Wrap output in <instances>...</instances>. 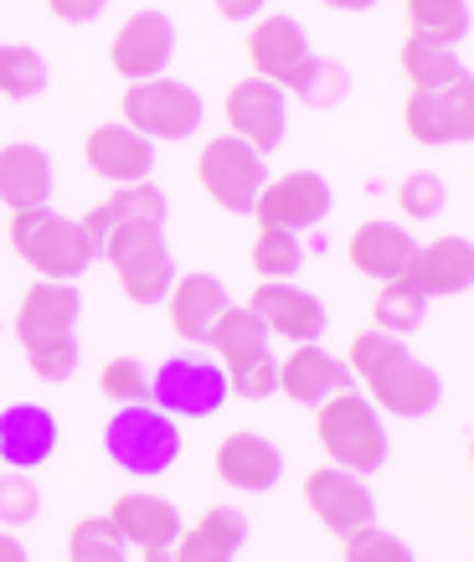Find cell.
Segmentation results:
<instances>
[{"label": "cell", "mask_w": 474, "mask_h": 562, "mask_svg": "<svg viewBox=\"0 0 474 562\" xmlns=\"http://www.w3.org/2000/svg\"><path fill=\"white\" fill-rule=\"evenodd\" d=\"M346 372L361 382L366 403L387 418H428L443 403V376L418 361L397 336L382 330H356L346 346Z\"/></svg>", "instance_id": "6da1fadb"}, {"label": "cell", "mask_w": 474, "mask_h": 562, "mask_svg": "<svg viewBox=\"0 0 474 562\" xmlns=\"http://www.w3.org/2000/svg\"><path fill=\"white\" fill-rule=\"evenodd\" d=\"M78 315H83V294L63 279L26 284V294L16 300L11 336L36 382H68L78 372Z\"/></svg>", "instance_id": "7a4b0ae2"}, {"label": "cell", "mask_w": 474, "mask_h": 562, "mask_svg": "<svg viewBox=\"0 0 474 562\" xmlns=\"http://www.w3.org/2000/svg\"><path fill=\"white\" fill-rule=\"evenodd\" d=\"M11 254L26 263L42 279H63V284H78L93 263H99V243L83 233V222L63 217L52 206H26V212H11Z\"/></svg>", "instance_id": "3957f363"}, {"label": "cell", "mask_w": 474, "mask_h": 562, "mask_svg": "<svg viewBox=\"0 0 474 562\" xmlns=\"http://www.w3.org/2000/svg\"><path fill=\"white\" fill-rule=\"evenodd\" d=\"M315 443H320L325 464L351 470V475H376L387 464V424L382 413L366 403L361 387H340L315 408Z\"/></svg>", "instance_id": "277c9868"}, {"label": "cell", "mask_w": 474, "mask_h": 562, "mask_svg": "<svg viewBox=\"0 0 474 562\" xmlns=\"http://www.w3.org/2000/svg\"><path fill=\"white\" fill-rule=\"evenodd\" d=\"M103 449L124 475L160 480L181 460V424L155 403H129V408H114V418L103 428Z\"/></svg>", "instance_id": "5b68a950"}, {"label": "cell", "mask_w": 474, "mask_h": 562, "mask_svg": "<svg viewBox=\"0 0 474 562\" xmlns=\"http://www.w3.org/2000/svg\"><path fill=\"white\" fill-rule=\"evenodd\" d=\"M99 258H109L119 294L139 310L160 305L170 294V284H176V258L166 248V227H155V222H135V227L109 233L99 243Z\"/></svg>", "instance_id": "8992f818"}, {"label": "cell", "mask_w": 474, "mask_h": 562, "mask_svg": "<svg viewBox=\"0 0 474 562\" xmlns=\"http://www.w3.org/2000/svg\"><path fill=\"white\" fill-rule=\"evenodd\" d=\"M233 392H227V372H222V361L206 351V346H187V351H176L155 367L150 376V403L160 413H170L176 424L181 418H212L222 413Z\"/></svg>", "instance_id": "52a82bcc"}, {"label": "cell", "mask_w": 474, "mask_h": 562, "mask_svg": "<svg viewBox=\"0 0 474 562\" xmlns=\"http://www.w3.org/2000/svg\"><path fill=\"white\" fill-rule=\"evenodd\" d=\"M119 120L129 124L135 135H145L150 145H181V139L196 135L202 124V99L191 83H176V78H145V83H129L124 99H119Z\"/></svg>", "instance_id": "ba28073f"}, {"label": "cell", "mask_w": 474, "mask_h": 562, "mask_svg": "<svg viewBox=\"0 0 474 562\" xmlns=\"http://www.w3.org/2000/svg\"><path fill=\"white\" fill-rule=\"evenodd\" d=\"M269 181V160L253 150V145H242L237 135H212L196 155V187L222 206V212H233V217H248L258 202V191Z\"/></svg>", "instance_id": "9c48e42d"}, {"label": "cell", "mask_w": 474, "mask_h": 562, "mask_svg": "<svg viewBox=\"0 0 474 562\" xmlns=\"http://www.w3.org/2000/svg\"><path fill=\"white\" fill-rule=\"evenodd\" d=\"M222 120H227V135L253 145L258 155H269L289 135V93L269 78H237L222 93Z\"/></svg>", "instance_id": "30bf717a"}, {"label": "cell", "mask_w": 474, "mask_h": 562, "mask_svg": "<svg viewBox=\"0 0 474 562\" xmlns=\"http://www.w3.org/2000/svg\"><path fill=\"white\" fill-rule=\"evenodd\" d=\"M403 130L418 145H464L474 135V83L459 78L449 88H407Z\"/></svg>", "instance_id": "8fae6325"}, {"label": "cell", "mask_w": 474, "mask_h": 562, "mask_svg": "<svg viewBox=\"0 0 474 562\" xmlns=\"http://www.w3.org/2000/svg\"><path fill=\"white\" fill-rule=\"evenodd\" d=\"M330 181L320 171H284L269 176L253 202L258 227H279V233H309L330 217Z\"/></svg>", "instance_id": "7c38bea8"}, {"label": "cell", "mask_w": 474, "mask_h": 562, "mask_svg": "<svg viewBox=\"0 0 474 562\" xmlns=\"http://www.w3.org/2000/svg\"><path fill=\"white\" fill-rule=\"evenodd\" d=\"M300 501H305V512L315 516L325 531H336V537L376 521V501H372V491H366V480L351 475V470H336V464H315V470L300 480Z\"/></svg>", "instance_id": "4fadbf2b"}, {"label": "cell", "mask_w": 474, "mask_h": 562, "mask_svg": "<svg viewBox=\"0 0 474 562\" xmlns=\"http://www.w3.org/2000/svg\"><path fill=\"white\" fill-rule=\"evenodd\" d=\"M170 57H176V21L166 11H135L124 16V26L109 42V68L129 83H145V78H166Z\"/></svg>", "instance_id": "5bb4252c"}, {"label": "cell", "mask_w": 474, "mask_h": 562, "mask_svg": "<svg viewBox=\"0 0 474 562\" xmlns=\"http://www.w3.org/2000/svg\"><path fill=\"white\" fill-rule=\"evenodd\" d=\"M248 315H253L269 336H279V341H289V346H305V341H320L325 336V305L309 290L289 284V279H263V284H253Z\"/></svg>", "instance_id": "9a60e30c"}, {"label": "cell", "mask_w": 474, "mask_h": 562, "mask_svg": "<svg viewBox=\"0 0 474 562\" xmlns=\"http://www.w3.org/2000/svg\"><path fill=\"white\" fill-rule=\"evenodd\" d=\"M212 470H217V480L227 491L263 495L284 475V454H279V443L253 434V428H233V434H222L217 449H212Z\"/></svg>", "instance_id": "2e32d148"}, {"label": "cell", "mask_w": 474, "mask_h": 562, "mask_svg": "<svg viewBox=\"0 0 474 562\" xmlns=\"http://www.w3.org/2000/svg\"><path fill=\"white\" fill-rule=\"evenodd\" d=\"M83 160H88V171L99 176V181H109V187H135V181H150L155 145L145 135H135L124 120H109L99 130H88Z\"/></svg>", "instance_id": "e0dca14e"}, {"label": "cell", "mask_w": 474, "mask_h": 562, "mask_svg": "<svg viewBox=\"0 0 474 562\" xmlns=\"http://www.w3.org/2000/svg\"><path fill=\"white\" fill-rule=\"evenodd\" d=\"M57 413L42 408V403H5L0 408V464L5 470H42V464L57 454Z\"/></svg>", "instance_id": "ac0fdd59"}, {"label": "cell", "mask_w": 474, "mask_h": 562, "mask_svg": "<svg viewBox=\"0 0 474 562\" xmlns=\"http://www.w3.org/2000/svg\"><path fill=\"white\" fill-rule=\"evenodd\" d=\"M413 290L424 300H443V294H464L474 284V254H470V238L459 233H443V238H428L413 248L407 258V273H403Z\"/></svg>", "instance_id": "d6986e66"}, {"label": "cell", "mask_w": 474, "mask_h": 562, "mask_svg": "<svg viewBox=\"0 0 474 562\" xmlns=\"http://www.w3.org/2000/svg\"><path fill=\"white\" fill-rule=\"evenodd\" d=\"M418 238L407 233L403 222H387V217H372V222H356L351 238H346V263H351L361 279H403L407 273V258H413Z\"/></svg>", "instance_id": "ffe728a7"}, {"label": "cell", "mask_w": 474, "mask_h": 562, "mask_svg": "<svg viewBox=\"0 0 474 562\" xmlns=\"http://www.w3.org/2000/svg\"><path fill=\"white\" fill-rule=\"evenodd\" d=\"M340 387H351V372L346 361L330 357L320 341H305V346H289V357L279 361V387L289 403L300 408H320L325 397H336Z\"/></svg>", "instance_id": "44dd1931"}, {"label": "cell", "mask_w": 474, "mask_h": 562, "mask_svg": "<svg viewBox=\"0 0 474 562\" xmlns=\"http://www.w3.org/2000/svg\"><path fill=\"white\" fill-rule=\"evenodd\" d=\"M109 521L119 527V537H124V547H135V552H150V547H170L176 537H181V512H176V501H166V495L155 491H124L114 495V506H109Z\"/></svg>", "instance_id": "7402d4cb"}, {"label": "cell", "mask_w": 474, "mask_h": 562, "mask_svg": "<svg viewBox=\"0 0 474 562\" xmlns=\"http://www.w3.org/2000/svg\"><path fill=\"white\" fill-rule=\"evenodd\" d=\"M227 305H233V300L222 290V279L206 269L176 273V284H170V294H166L170 330H176L187 346H206V330H212V321H217Z\"/></svg>", "instance_id": "603a6c76"}, {"label": "cell", "mask_w": 474, "mask_h": 562, "mask_svg": "<svg viewBox=\"0 0 474 562\" xmlns=\"http://www.w3.org/2000/svg\"><path fill=\"white\" fill-rule=\"evenodd\" d=\"M305 57H309V36L294 16L253 21V32H248V68H253V78H269V83L284 88Z\"/></svg>", "instance_id": "cb8c5ba5"}, {"label": "cell", "mask_w": 474, "mask_h": 562, "mask_svg": "<svg viewBox=\"0 0 474 562\" xmlns=\"http://www.w3.org/2000/svg\"><path fill=\"white\" fill-rule=\"evenodd\" d=\"M248 542V516L237 506H206L181 537L170 542V562H233Z\"/></svg>", "instance_id": "d4e9b609"}, {"label": "cell", "mask_w": 474, "mask_h": 562, "mask_svg": "<svg viewBox=\"0 0 474 562\" xmlns=\"http://www.w3.org/2000/svg\"><path fill=\"white\" fill-rule=\"evenodd\" d=\"M166 217H170L166 191L155 187V181H135V187H114L99 206H88L78 222H83L88 238L103 243L109 233H119V227H135V222H155V227H166Z\"/></svg>", "instance_id": "484cf974"}, {"label": "cell", "mask_w": 474, "mask_h": 562, "mask_svg": "<svg viewBox=\"0 0 474 562\" xmlns=\"http://www.w3.org/2000/svg\"><path fill=\"white\" fill-rule=\"evenodd\" d=\"M52 202V155L32 139L0 145V206L26 212V206Z\"/></svg>", "instance_id": "4316f807"}, {"label": "cell", "mask_w": 474, "mask_h": 562, "mask_svg": "<svg viewBox=\"0 0 474 562\" xmlns=\"http://www.w3.org/2000/svg\"><path fill=\"white\" fill-rule=\"evenodd\" d=\"M269 330L248 315V305H227L212 321V330H206V351L222 361V372H233V367H242V361H258L269 357Z\"/></svg>", "instance_id": "83f0119b"}, {"label": "cell", "mask_w": 474, "mask_h": 562, "mask_svg": "<svg viewBox=\"0 0 474 562\" xmlns=\"http://www.w3.org/2000/svg\"><path fill=\"white\" fill-rule=\"evenodd\" d=\"M407 36L459 47L470 36V0H407Z\"/></svg>", "instance_id": "f1b7e54d"}, {"label": "cell", "mask_w": 474, "mask_h": 562, "mask_svg": "<svg viewBox=\"0 0 474 562\" xmlns=\"http://www.w3.org/2000/svg\"><path fill=\"white\" fill-rule=\"evenodd\" d=\"M397 68H403L407 88H449L459 78H470V68L454 57V47H433V42H418V36H407L397 47Z\"/></svg>", "instance_id": "f546056e"}, {"label": "cell", "mask_w": 474, "mask_h": 562, "mask_svg": "<svg viewBox=\"0 0 474 562\" xmlns=\"http://www.w3.org/2000/svg\"><path fill=\"white\" fill-rule=\"evenodd\" d=\"M424 315H428V300L407 279H387L382 290H376V300H372V330H382V336H413L418 325H424Z\"/></svg>", "instance_id": "4dcf8cb0"}, {"label": "cell", "mask_w": 474, "mask_h": 562, "mask_svg": "<svg viewBox=\"0 0 474 562\" xmlns=\"http://www.w3.org/2000/svg\"><path fill=\"white\" fill-rule=\"evenodd\" d=\"M346 88H351L346 68L330 63V57H315V52H309L305 63H300V72L284 83V93H294V99L309 103V109H330V103L346 99Z\"/></svg>", "instance_id": "1f68e13d"}, {"label": "cell", "mask_w": 474, "mask_h": 562, "mask_svg": "<svg viewBox=\"0 0 474 562\" xmlns=\"http://www.w3.org/2000/svg\"><path fill=\"white\" fill-rule=\"evenodd\" d=\"M248 263H253L258 279H294V273L305 269V243H300V233L258 227L253 248H248Z\"/></svg>", "instance_id": "d6a6232c"}, {"label": "cell", "mask_w": 474, "mask_h": 562, "mask_svg": "<svg viewBox=\"0 0 474 562\" xmlns=\"http://www.w3.org/2000/svg\"><path fill=\"white\" fill-rule=\"evenodd\" d=\"M68 562H129V547L109 516H83L68 531Z\"/></svg>", "instance_id": "836d02e7"}, {"label": "cell", "mask_w": 474, "mask_h": 562, "mask_svg": "<svg viewBox=\"0 0 474 562\" xmlns=\"http://www.w3.org/2000/svg\"><path fill=\"white\" fill-rule=\"evenodd\" d=\"M47 88V57L36 47H0V99L26 103Z\"/></svg>", "instance_id": "e575fe53"}, {"label": "cell", "mask_w": 474, "mask_h": 562, "mask_svg": "<svg viewBox=\"0 0 474 562\" xmlns=\"http://www.w3.org/2000/svg\"><path fill=\"white\" fill-rule=\"evenodd\" d=\"M340 562H418V558H413V547L403 537H392L376 521H366V527L340 537Z\"/></svg>", "instance_id": "d590c367"}, {"label": "cell", "mask_w": 474, "mask_h": 562, "mask_svg": "<svg viewBox=\"0 0 474 562\" xmlns=\"http://www.w3.org/2000/svg\"><path fill=\"white\" fill-rule=\"evenodd\" d=\"M99 392L119 408H129V403H150V372H145V361L139 357H109L99 367Z\"/></svg>", "instance_id": "8d00e7d4"}, {"label": "cell", "mask_w": 474, "mask_h": 562, "mask_svg": "<svg viewBox=\"0 0 474 562\" xmlns=\"http://www.w3.org/2000/svg\"><path fill=\"white\" fill-rule=\"evenodd\" d=\"M397 212H403L407 222H428V217H439L443 202H449V191H443V181L433 171H407L403 181H397Z\"/></svg>", "instance_id": "74e56055"}, {"label": "cell", "mask_w": 474, "mask_h": 562, "mask_svg": "<svg viewBox=\"0 0 474 562\" xmlns=\"http://www.w3.org/2000/svg\"><path fill=\"white\" fill-rule=\"evenodd\" d=\"M42 512V491L26 470H0V521L5 527H26Z\"/></svg>", "instance_id": "f35d334b"}, {"label": "cell", "mask_w": 474, "mask_h": 562, "mask_svg": "<svg viewBox=\"0 0 474 562\" xmlns=\"http://www.w3.org/2000/svg\"><path fill=\"white\" fill-rule=\"evenodd\" d=\"M273 387H279V357H273V351L227 372V392H237V397H269Z\"/></svg>", "instance_id": "ab89813d"}, {"label": "cell", "mask_w": 474, "mask_h": 562, "mask_svg": "<svg viewBox=\"0 0 474 562\" xmlns=\"http://www.w3.org/2000/svg\"><path fill=\"white\" fill-rule=\"evenodd\" d=\"M103 5H109V0H47V11L63 21V26H88V21H99Z\"/></svg>", "instance_id": "60d3db41"}, {"label": "cell", "mask_w": 474, "mask_h": 562, "mask_svg": "<svg viewBox=\"0 0 474 562\" xmlns=\"http://www.w3.org/2000/svg\"><path fill=\"white\" fill-rule=\"evenodd\" d=\"M263 5H269V0H212V11H217L222 21H258Z\"/></svg>", "instance_id": "b9f144b4"}, {"label": "cell", "mask_w": 474, "mask_h": 562, "mask_svg": "<svg viewBox=\"0 0 474 562\" xmlns=\"http://www.w3.org/2000/svg\"><path fill=\"white\" fill-rule=\"evenodd\" d=\"M0 562H26V547H21V537L0 531Z\"/></svg>", "instance_id": "7bdbcfd3"}, {"label": "cell", "mask_w": 474, "mask_h": 562, "mask_svg": "<svg viewBox=\"0 0 474 562\" xmlns=\"http://www.w3.org/2000/svg\"><path fill=\"white\" fill-rule=\"evenodd\" d=\"M315 5H330V11H372L376 0H315Z\"/></svg>", "instance_id": "ee69618b"}, {"label": "cell", "mask_w": 474, "mask_h": 562, "mask_svg": "<svg viewBox=\"0 0 474 562\" xmlns=\"http://www.w3.org/2000/svg\"><path fill=\"white\" fill-rule=\"evenodd\" d=\"M139 562H170V547H150V552H139Z\"/></svg>", "instance_id": "f6af8a7d"}, {"label": "cell", "mask_w": 474, "mask_h": 562, "mask_svg": "<svg viewBox=\"0 0 474 562\" xmlns=\"http://www.w3.org/2000/svg\"><path fill=\"white\" fill-rule=\"evenodd\" d=\"M63 562H68V558H63Z\"/></svg>", "instance_id": "bcb514c9"}]
</instances>
